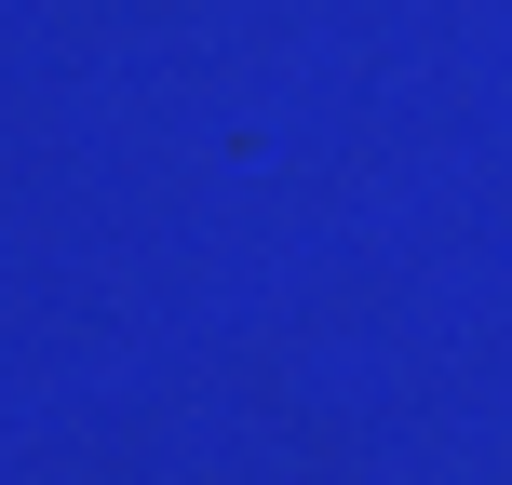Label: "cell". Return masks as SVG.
Instances as JSON below:
<instances>
[]
</instances>
